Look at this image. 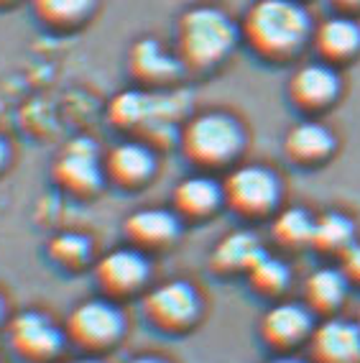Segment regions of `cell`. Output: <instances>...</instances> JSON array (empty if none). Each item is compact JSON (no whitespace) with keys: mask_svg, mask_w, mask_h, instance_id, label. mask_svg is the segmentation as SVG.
Segmentation results:
<instances>
[{"mask_svg":"<svg viewBox=\"0 0 360 363\" xmlns=\"http://www.w3.org/2000/svg\"><path fill=\"white\" fill-rule=\"evenodd\" d=\"M312 33V18L299 0H256L240 23V39L269 62L296 57Z\"/></svg>","mask_w":360,"mask_h":363,"instance_id":"cell-1","label":"cell"},{"mask_svg":"<svg viewBox=\"0 0 360 363\" xmlns=\"http://www.w3.org/2000/svg\"><path fill=\"white\" fill-rule=\"evenodd\" d=\"M266 253L256 233L251 230H232L213 248L210 264L218 274H248L253 264Z\"/></svg>","mask_w":360,"mask_h":363,"instance_id":"cell-19","label":"cell"},{"mask_svg":"<svg viewBox=\"0 0 360 363\" xmlns=\"http://www.w3.org/2000/svg\"><path fill=\"white\" fill-rule=\"evenodd\" d=\"M317 54L327 65H342L360 54V23L347 13H337L322 21L312 33Z\"/></svg>","mask_w":360,"mask_h":363,"instance_id":"cell-16","label":"cell"},{"mask_svg":"<svg viewBox=\"0 0 360 363\" xmlns=\"http://www.w3.org/2000/svg\"><path fill=\"white\" fill-rule=\"evenodd\" d=\"M269 363H307V361H302V358H294V356H289V353H281V356L271 358Z\"/></svg>","mask_w":360,"mask_h":363,"instance_id":"cell-30","label":"cell"},{"mask_svg":"<svg viewBox=\"0 0 360 363\" xmlns=\"http://www.w3.org/2000/svg\"><path fill=\"white\" fill-rule=\"evenodd\" d=\"M342 272L350 279V284L360 286V243H353L342 253Z\"/></svg>","mask_w":360,"mask_h":363,"instance_id":"cell-26","label":"cell"},{"mask_svg":"<svg viewBox=\"0 0 360 363\" xmlns=\"http://www.w3.org/2000/svg\"><path fill=\"white\" fill-rule=\"evenodd\" d=\"M248 281L256 289L258 294H269V297H276L281 294L291 281V269L289 264L279 256H271L264 253L256 264L248 269Z\"/></svg>","mask_w":360,"mask_h":363,"instance_id":"cell-25","label":"cell"},{"mask_svg":"<svg viewBox=\"0 0 360 363\" xmlns=\"http://www.w3.org/2000/svg\"><path fill=\"white\" fill-rule=\"evenodd\" d=\"M355 243V225L342 213H325L315 218L312 246L322 253H345Z\"/></svg>","mask_w":360,"mask_h":363,"instance_id":"cell-21","label":"cell"},{"mask_svg":"<svg viewBox=\"0 0 360 363\" xmlns=\"http://www.w3.org/2000/svg\"><path fill=\"white\" fill-rule=\"evenodd\" d=\"M309 358L315 363H360L358 320L330 318L309 337Z\"/></svg>","mask_w":360,"mask_h":363,"instance_id":"cell-13","label":"cell"},{"mask_svg":"<svg viewBox=\"0 0 360 363\" xmlns=\"http://www.w3.org/2000/svg\"><path fill=\"white\" fill-rule=\"evenodd\" d=\"M225 205L243 218H266L279 208L281 182L264 164L235 167L223 182Z\"/></svg>","mask_w":360,"mask_h":363,"instance_id":"cell-5","label":"cell"},{"mask_svg":"<svg viewBox=\"0 0 360 363\" xmlns=\"http://www.w3.org/2000/svg\"><path fill=\"white\" fill-rule=\"evenodd\" d=\"M128 67L138 82L169 84L179 77L184 65L176 54L167 52L156 39H138L128 54Z\"/></svg>","mask_w":360,"mask_h":363,"instance_id":"cell-18","label":"cell"},{"mask_svg":"<svg viewBox=\"0 0 360 363\" xmlns=\"http://www.w3.org/2000/svg\"><path fill=\"white\" fill-rule=\"evenodd\" d=\"M8 159H11V149H8V143L6 138L0 136V172L8 167Z\"/></svg>","mask_w":360,"mask_h":363,"instance_id":"cell-28","label":"cell"},{"mask_svg":"<svg viewBox=\"0 0 360 363\" xmlns=\"http://www.w3.org/2000/svg\"><path fill=\"white\" fill-rule=\"evenodd\" d=\"M271 235L279 246L283 248H304L312 246V235H315V218L304 208H286L276 215V220L271 225Z\"/></svg>","mask_w":360,"mask_h":363,"instance_id":"cell-22","label":"cell"},{"mask_svg":"<svg viewBox=\"0 0 360 363\" xmlns=\"http://www.w3.org/2000/svg\"><path fill=\"white\" fill-rule=\"evenodd\" d=\"M125 238L130 246L141 251H161L169 248L181 233V218L174 210L164 208H143L125 218Z\"/></svg>","mask_w":360,"mask_h":363,"instance_id":"cell-14","label":"cell"},{"mask_svg":"<svg viewBox=\"0 0 360 363\" xmlns=\"http://www.w3.org/2000/svg\"><path fill=\"white\" fill-rule=\"evenodd\" d=\"M11 3H16V0H0V6H11Z\"/></svg>","mask_w":360,"mask_h":363,"instance_id":"cell-33","label":"cell"},{"mask_svg":"<svg viewBox=\"0 0 360 363\" xmlns=\"http://www.w3.org/2000/svg\"><path fill=\"white\" fill-rule=\"evenodd\" d=\"M358 325H360V312H358Z\"/></svg>","mask_w":360,"mask_h":363,"instance_id":"cell-34","label":"cell"},{"mask_svg":"<svg viewBox=\"0 0 360 363\" xmlns=\"http://www.w3.org/2000/svg\"><path fill=\"white\" fill-rule=\"evenodd\" d=\"M46 253L57 266H62L67 272H77V269H84L90 264L92 240L82 233H74V230H64V233H57L49 240Z\"/></svg>","mask_w":360,"mask_h":363,"instance_id":"cell-24","label":"cell"},{"mask_svg":"<svg viewBox=\"0 0 360 363\" xmlns=\"http://www.w3.org/2000/svg\"><path fill=\"white\" fill-rule=\"evenodd\" d=\"M315 328V312L309 310L307 302H276L261 318L264 340L281 353H289L296 345L309 343Z\"/></svg>","mask_w":360,"mask_h":363,"instance_id":"cell-10","label":"cell"},{"mask_svg":"<svg viewBox=\"0 0 360 363\" xmlns=\"http://www.w3.org/2000/svg\"><path fill=\"white\" fill-rule=\"evenodd\" d=\"M289 100L304 113L327 111L340 98V74L334 65L327 62H309L289 77Z\"/></svg>","mask_w":360,"mask_h":363,"instance_id":"cell-11","label":"cell"},{"mask_svg":"<svg viewBox=\"0 0 360 363\" xmlns=\"http://www.w3.org/2000/svg\"><path fill=\"white\" fill-rule=\"evenodd\" d=\"M347 286H350V279L345 277L342 269L322 266V269H315L309 274L307 281H304V302L312 312L330 315L342 305Z\"/></svg>","mask_w":360,"mask_h":363,"instance_id":"cell-20","label":"cell"},{"mask_svg":"<svg viewBox=\"0 0 360 363\" xmlns=\"http://www.w3.org/2000/svg\"><path fill=\"white\" fill-rule=\"evenodd\" d=\"M31 3L46 26L72 28L90 18L97 0H31Z\"/></svg>","mask_w":360,"mask_h":363,"instance_id":"cell-23","label":"cell"},{"mask_svg":"<svg viewBox=\"0 0 360 363\" xmlns=\"http://www.w3.org/2000/svg\"><path fill=\"white\" fill-rule=\"evenodd\" d=\"M67 340L87 356H100L116 348L125 335V315L116 299H84L67 315Z\"/></svg>","mask_w":360,"mask_h":363,"instance_id":"cell-4","label":"cell"},{"mask_svg":"<svg viewBox=\"0 0 360 363\" xmlns=\"http://www.w3.org/2000/svg\"><path fill=\"white\" fill-rule=\"evenodd\" d=\"M3 325H8V320H6V302L0 297V328H3Z\"/></svg>","mask_w":360,"mask_h":363,"instance_id":"cell-31","label":"cell"},{"mask_svg":"<svg viewBox=\"0 0 360 363\" xmlns=\"http://www.w3.org/2000/svg\"><path fill=\"white\" fill-rule=\"evenodd\" d=\"M6 330L11 350L26 363H57L69 343L64 328L39 310L18 312L8 320Z\"/></svg>","mask_w":360,"mask_h":363,"instance_id":"cell-7","label":"cell"},{"mask_svg":"<svg viewBox=\"0 0 360 363\" xmlns=\"http://www.w3.org/2000/svg\"><path fill=\"white\" fill-rule=\"evenodd\" d=\"M143 315L161 333H187L202 315V297L184 279L164 281L143 294Z\"/></svg>","mask_w":360,"mask_h":363,"instance_id":"cell-6","label":"cell"},{"mask_svg":"<svg viewBox=\"0 0 360 363\" xmlns=\"http://www.w3.org/2000/svg\"><path fill=\"white\" fill-rule=\"evenodd\" d=\"M334 149H337L334 133L320 121H299L283 136L286 156L302 167H315V164L327 162L334 154Z\"/></svg>","mask_w":360,"mask_h":363,"instance_id":"cell-17","label":"cell"},{"mask_svg":"<svg viewBox=\"0 0 360 363\" xmlns=\"http://www.w3.org/2000/svg\"><path fill=\"white\" fill-rule=\"evenodd\" d=\"M64 363H100L97 358H79V361H64Z\"/></svg>","mask_w":360,"mask_h":363,"instance_id":"cell-32","label":"cell"},{"mask_svg":"<svg viewBox=\"0 0 360 363\" xmlns=\"http://www.w3.org/2000/svg\"><path fill=\"white\" fill-rule=\"evenodd\" d=\"M95 279L108 299L133 297L146 289L151 279V264L146 259V251L128 246L105 253L95 264Z\"/></svg>","mask_w":360,"mask_h":363,"instance_id":"cell-9","label":"cell"},{"mask_svg":"<svg viewBox=\"0 0 360 363\" xmlns=\"http://www.w3.org/2000/svg\"><path fill=\"white\" fill-rule=\"evenodd\" d=\"M54 182L74 197H92L105 184V164L92 138H72L54 162Z\"/></svg>","mask_w":360,"mask_h":363,"instance_id":"cell-8","label":"cell"},{"mask_svg":"<svg viewBox=\"0 0 360 363\" xmlns=\"http://www.w3.org/2000/svg\"><path fill=\"white\" fill-rule=\"evenodd\" d=\"M174 213L187 220H205L210 215L218 213L225 205V192L223 182H218L210 174H192L181 179L174 187L171 195Z\"/></svg>","mask_w":360,"mask_h":363,"instance_id":"cell-15","label":"cell"},{"mask_svg":"<svg viewBox=\"0 0 360 363\" xmlns=\"http://www.w3.org/2000/svg\"><path fill=\"white\" fill-rule=\"evenodd\" d=\"M105 177L108 182L123 189H138L154 179L156 174V154L143 141H123L116 143L103 156Z\"/></svg>","mask_w":360,"mask_h":363,"instance_id":"cell-12","label":"cell"},{"mask_svg":"<svg viewBox=\"0 0 360 363\" xmlns=\"http://www.w3.org/2000/svg\"><path fill=\"white\" fill-rule=\"evenodd\" d=\"M179 146L200 169H220L232 164L245 146V130L230 113H200L179 130Z\"/></svg>","mask_w":360,"mask_h":363,"instance_id":"cell-3","label":"cell"},{"mask_svg":"<svg viewBox=\"0 0 360 363\" xmlns=\"http://www.w3.org/2000/svg\"><path fill=\"white\" fill-rule=\"evenodd\" d=\"M125 363H169V361L167 358H161V356H133Z\"/></svg>","mask_w":360,"mask_h":363,"instance_id":"cell-29","label":"cell"},{"mask_svg":"<svg viewBox=\"0 0 360 363\" xmlns=\"http://www.w3.org/2000/svg\"><path fill=\"white\" fill-rule=\"evenodd\" d=\"M240 41V26L223 8L192 6L176 21V57L189 69L223 65Z\"/></svg>","mask_w":360,"mask_h":363,"instance_id":"cell-2","label":"cell"},{"mask_svg":"<svg viewBox=\"0 0 360 363\" xmlns=\"http://www.w3.org/2000/svg\"><path fill=\"white\" fill-rule=\"evenodd\" d=\"M332 6L340 13H350V11H360V0H332Z\"/></svg>","mask_w":360,"mask_h":363,"instance_id":"cell-27","label":"cell"}]
</instances>
